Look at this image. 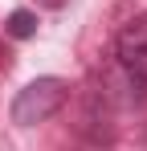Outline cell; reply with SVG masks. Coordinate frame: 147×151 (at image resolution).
I'll list each match as a JSON object with an SVG mask.
<instances>
[{
	"label": "cell",
	"mask_w": 147,
	"mask_h": 151,
	"mask_svg": "<svg viewBox=\"0 0 147 151\" xmlns=\"http://www.w3.org/2000/svg\"><path fill=\"white\" fill-rule=\"evenodd\" d=\"M66 98H70V86L61 78H37V82H29L12 98V123L17 127H37L45 119H53L66 106Z\"/></svg>",
	"instance_id": "obj_1"
},
{
	"label": "cell",
	"mask_w": 147,
	"mask_h": 151,
	"mask_svg": "<svg viewBox=\"0 0 147 151\" xmlns=\"http://www.w3.org/2000/svg\"><path fill=\"white\" fill-rule=\"evenodd\" d=\"M115 49H119V65L122 70L131 78H139V82H147V12L122 25Z\"/></svg>",
	"instance_id": "obj_2"
},
{
	"label": "cell",
	"mask_w": 147,
	"mask_h": 151,
	"mask_svg": "<svg viewBox=\"0 0 147 151\" xmlns=\"http://www.w3.org/2000/svg\"><path fill=\"white\" fill-rule=\"evenodd\" d=\"M4 29H8V37L24 41V37H33V33H37V12H29V8H17V12H8Z\"/></svg>",
	"instance_id": "obj_3"
}]
</instances>
